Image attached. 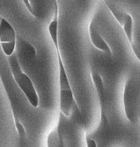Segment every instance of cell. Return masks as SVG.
<instances>
[{
  "label": "cell",
  "mask_w": 140,
  "mask_h": 147,
  "mask_svg": "<svg viewBox=\"0 0 140 147\" xmlns=\"http://www.w3.org/2000/svg\"><path fill=\"white\" fill-rule=\"evenodd\" d=\"M58 1L54 0V13L49 25V34L57 53L59 68V106L61 113L69 117L72 113L74 104L76 103L69 77L65 68L63 60L60 54L58 41ZM77 104V103H76Z\"/></svg>",
  "instance_id": "obj_1"
},
{
  "label": "cell",
  "mask_w": 140,
  "mask_h": 147,
  "mask_svg": "<svg viewBox=\"0 0 140 147\" xmlns=\"http://www.w3.org/2000/svg\"><path fill=\"white\" fill-rule=\"evenodd\" d=\"M7 61L13 78L18 87L27 98L31 106L34 108H37L40 103L39 95L32 80L22 70L17 56L14 54H12L8 57Z\"/></svg>",
  "instance_id": "obj_2"
},
{
  "label": "cell",
  "mask_w": 140,
  "mask_h": 147,
  "mask_svg": "<svg viewBox=\"0 0 140 147\" xmlns=\"http://www.w3.org/2000/svg\"><path fill=\"white\" fill-rule=\"evenodd\" d=\"M139 79L137 75L127 78L123 90V106L126 118L131 123L139 120Z\"/></svg>",
  "instance_id": "obj_3"
},
{
  "label": "cell",
  "mask_w": 140,
  "mask_h": 147,
  "mask_svg": "<svg viewBox=\"0 0 140 147\" xmlns=\"http://www.w3.org/2000/svg\"><path fill=\"white\" fill-rule=\"evenodd\" d=\"M16 34L14 28L5 18H0V48L7 57L14 54Z\"/></svg>",
  "instance_id": "obj_4"
},
{
  "label": "cell",
  "mask_w": 140,
  "mask_h": 147,
  "mask_svg": "<svg viewBox=\"0 0 140 147\" xmlns=\"http://www.w3.org/2000/svg\"><path fill=\"white\" fill-rule=\"evenodd\" d=\"M110 12L112 13L113 16L117 21V22L121 25V27L123 29L126 37L128 39L131 47V49L134 53L136 57L139 61V50L137 49V44L135 42L134 34H133V20L132 16L128 13H119L115 10H112Z\"/></svg>",
  "instance_id": "obj_5"
},
{
  "label": "cell",
  "mask_w": 140,
  "mask_h": 147,
  "mask_svg": "<svg viewBox=\"0 0 140 147\" xmlns=\"http://www.w3.org/2000/svg\"><path fill=\"white\" fill-rule=\"evenodd\" d=\"M89 36L90 42L95 49L108 55H113L111 48L101 34L97 26V22L94 19L91 20L89 25Z\"/></svg>",
  "instance_id": "obj_6"
},
{
  "label": "cell",
  "mask_w": 140,
  "mask_h": 147,
  "mask_svg": "<svg viewBox=\"0 0 140 147\" xmlns=\"http://www.w3.org/2000/svg\"><path fill=\"white\" fill-rule=\"evenodd\" d=\"M90 77H91L92 81L93 83L95 92H96L97 97H99V102H100L101 111H104V100H105V93H104V86L102 77L99 72L95 71H91Z\"/></svg>",
  "instance_id": "obj_7"
},
{
  "label": "cell",
  "mask_w": 140,
  "mask_h": 147,
  "mask_svg": "<svg viewBox=\"0 0 140 147\" xmlns=\"http://www.w3.org/2000/svg\"><path fill=\"white\" fill-rule=\"evenodd\" d=\"M19 56L21 59L26 63H31V61L36 57V49L33 45L26 41H22L20 44L18 49Z\"/></svg>",
  "instance_id": "obj_8"
},
{
  "label": "cell",
  "mask_w": 140,
  "mask_h": 147,
  "mask_svg": "<svg viewBox=\"0 0 140 147\" xmlns=\"http://www.w3.org/2000/svg\"><path fill=\"white\" fill-rule=\"evenodd\" d=\"M14 124L15 126H16V131H17V134H18L19 140H20V142L22 143V142L25 141V139H26V137H27L26 130H25L23 125L20 121V120L16 117H15L14 115Z\"/></svg>",
  "instance_id": "obj_9"
},
{
  "label": "cell",
  "mask_w": 140,
  "mask_h": 147,
  "mask_svg": "<svg viewBox=\"0 0 140 147\" xmlns=\"http://www.w3.org/2000/svg\"><path fill=\"white\" fill-rule=\"evenodd\" d=\"M85 138H86V147H97V144L94 139L90 138L88 136V135H85Z\"/></svg>",
  "instance_id": "obj_10"
},
{
  "label": "cell",
  "mask_w": 140,
  "mask_h": 147,
  "mask_svg": "<svg viewBox=\"0 0 140 147\" xmlns=\"http://www.w3.org/2000/svg\"><path fill=\"white\" fill-rule=\"evenodd\" d=\"M22 1L24 5H25V7L27 8V10L29 11V13H30L31 14L36 17V15H35V13H34V9H33L32 6H31V5L29 0H22Z\"/></svg>",
  "instance_id": "obj_11"
},
{
  "label": "cell",
  "mask_w": 140,
  "mask_h": 147,
  "mask_svg": "<svg viewBox=\"0 0 140 147\" xmlns=\"http://www.w3.org/2000/svg\"><path fill=\"white\" fill-rule=\"evenodd\" d=\"M103 1H104V2H105V4H106L107 6V7H108V8H109V10H110H110H111L112 8H113V7H111V5H110V4H109V2H107V0H103Z\"/></svg>",
  "instance_id": "obj_12"
}]
</instances>
